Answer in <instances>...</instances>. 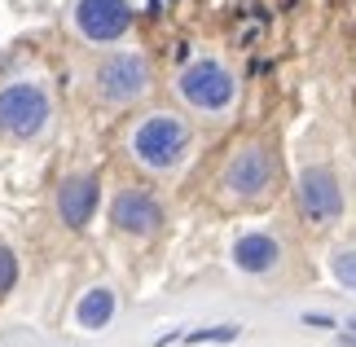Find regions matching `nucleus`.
<instances>
[{
	"label": "nucleus",
	"mask_w": 356,
	"mask_h": 347,
	"mask_svg": "<svg viewBox=\"0 0 356 347\" xmlns=\"http://www.w3.org/2000/svg\"><path fill=\"white\" fill-rule=\"evenodd\" d=\"M194 154V128L176 110H149L128 128V159L145 176H172Z\"/></svg>",
	"instance_id": "f257e3e1"
},
{
	"label": "nucleus",
	"mask_w": 356,
	"mask_h": 347,
	"mask_svg": "<svg viewBox=\"0 0 356 347\" xmlns=\"http://www.w3.org/2000/svg\"><path fill=\"white\" fill-rule=\"evenodd\" d=\"M176 97L185 102L189 115L202 119H229L242 97V79L234 75V66L216 53H202V58H189L181 71H176Z\"/></svg>",
	"instance_id": "f03ea898"
},
{
	"label": "nucleus",
	"mask_w": 356,
	"mask_h": 347,
	"mask_svg": "<svg viewBox=\"0 0 356 347\" xmlns=\"http://www.w3.org/2000/svg\"><path fill=\"white\" fill-rule=\"evenodd\" d=\"M88 88L106 110H128L145 102L154 88V66L141 49L128 45H106V53L88 66Z\"/></svg>",
	"instance_id": "7ed1b4c3"
},
{
	"label": "nucleus",
	"mask_w": 356,
	"mask_h": 347,
	"mask_svg": "<svg viewBox=\"0 0 356 347\" xmlns=\"http://www.w3.org/2000/svg\"><path fill=\"white\" fill-rule=\"evenodd\" d=\"M53 119L49 88L40 79H9L0 84V132H9L13 141H35Z\"/></svg>",
	"instance_id": "20e7f679"
},
{
	"label": "nucleus",
	"mask_w": 356,
	"mask_h": 347,
	"mask_svg": "<svg viewBox=\"0 0 356 347\" xmlns=\"http://www.w3.org/2000/svg\"><path fill=\"white\" fill-rule=\"evenodd\" d=\"M277 176H282V163L268 145H238V154L225 163V176L220 185L234 202H264L273 189H277Z\"/></svg>",
	"instance_id": "39448f33"
},
{
	"label": "nucleus",
	"mask_w": 356,
	"mask_h": 347,
	"mask_svg": "<svg viewBox=\"0 0 356 347\" xmlns=\"http://www.w3.org/2000/svg\"><path fill=\"white\" fill-rule=\"evenodd\" d=\"M132 22H136V13H132L128 0H75V5H71L75 35L84 40V45H97V49L128 40Z\"/></svg>",
	"instance_id": "423d86ee"
},
{
	"label": "nucleus",
	"mask_w": 356,
	"mask_h": 347,
	"mask_svg": "<svg viewBox=\"0 0 356 347\" xmlns=\"http://www.w3.org/2000/svg\"><path fill=\"white\" fill-rule=\"evenodd\" d=\"M295 202H299V216H304L312 229H334L348 211L343 185H339V176L330 168H304L299 172Z\"/></svg>",
	"instance_id": "0eeeda50"
},
{
	"label": "nucleus",
	"mask_w": 356,
	"mask_h": 347,
	"mask_svg": "<svg viewBox=\"0 0 356 347\" xmlns=\"http://www.w3.org/2000/svg\"><path fill=\"white\" fill-rule=\"evenodd\" d=\"M163 220H168L163 202L149 189H141V185H128V189H119L115 198H111V225H115V233L149 238V233L163 229Z\"/></svg>",
	"instance_id": "6e6552de"
},
{
	"label": "nucleus",
	"mask_w": 356,
	"mask_h": 347,
	"mask_svg": "<svg viewBox=\"0 0 356 347\" xmlns=\"http://www.w3.org/2000/svg\"><path fill=\"white\" fill-rule=\"evenodd\" d=\"M97 202H102V180L97 172H79V176H66L58 193H53V207H58V220L66 229H84L92 216H97Z\"/></svg>",
	"instance_id": "1a4fd4ad"
},
{
	"label": "nucleus",
	"mask_w": 356,
	"mask_h": 347,
	"mask_svg": "<svg viewBox=\"0 0 356 347\" xmlns=\"http://www.w3.org/2000/svg\"><path fill=\"white\" fill-rule=\"evenodd\" d=\"M282 264V242L273 233H242L234 242V268L246 277H273Z\"/></svg>",
	"instance_id": "9d476101"
},
{
	"label": "nucleus",
	"mask_w": 356,
	"mask_h": 347,
	"mask_svg": "<svg viewBox=\"0 0 356 347\" xmlns=\"http://www.w3.org/2000/svg\"><path fill=\"white\" fill-rule=\"evenodd\" d=\"M115 308H119V299H115V290L111 286H92L84 290V299H79V308H75V321L84 325V330H106L115 321Z\"/></svg>",
	"instance_id": "9b49d317"
},
{
	"label": "nucleus",
	"mask_w": 356,
	"mask_h": 347,
	"mask_svg": "<svg viewBox=\"0 0 356 347\" xmlns=\"http://www.w3.org/2000/svg\"><path fill=\"white\" fill-rule=\"evenodd\" d=\"M330 273H334V282L343 286L348 295H356V246H343V251H334Z\"/></svg>",
	"instance_id": "f8f14e48"
},
{
	"label": "nucleus",
	"mask_w": 356,
	"mask_h": 347,
	"mask_svg": "<svg viewBox=\"0 0 356 347\" xmlns=\"http://www.w3.org/2000/svg\"><path fill=\"white\" fill-rule=\"evenodd\" d=\"M242 334V330L238 325H211V330H194V334H185V343H234Z\"/></svg>",
	"instance_id": "ddd939ff"
},
{
	"label": "nucleus",
	"mask_w": 356,
	"mask_h": 347,
	"mask_svg": "<svg viewBox=\"0 0 356 347\" xmlns=\"http://www.w3.org/2000/svg\"><path fill=\"white\" fill-rule=\"evenodd\" d=\"M13 286H18V255L9 246H0V295H9Z\"/></svg>",
	"instance_id": "4468645a"
},
{
	"label": "nucleus",
	"mask_w": 356,
	"mask_h": 347,
	"mask_svg": "<svg viewBox=\"0 0 356 347\" xmlns=\"http://www.w3.org/2000/svg\"><path fill=\"white\" fill-rule=\"evenodd\" d=\"M304 325H312V330H334V321H330V316H321V312H308Z\"/></svg>",
	"instance_id": "2eb2a0df"
},
{
	"label": "nucleus",
	"mask_w": 356,
	"mask_h": 347,
	"mask_svg": "<svg viewBox=\"0 0 356 347\" xmlns=\"http://www.w3.org/2000/svg\"><path fill=\"white\" fill-rule=\"evenodd\" d=\"M348 330H352V334H356V316H352V321H348Z\"/></svg>",
	"instance_id": "dca6fc26"
}]
</instances>
